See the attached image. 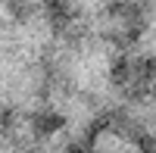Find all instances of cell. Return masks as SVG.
Segmentation results:
<instances>
[{"label": "cell", "instance_id": "1", "mask_svg": "<svg viewBox=\"0 0 156 153\" xmlns=\"http://www.w3.org/2000/svg\"><path fill=\"white\" fill-rule=\"evenodd\" d=\"M62 125H66V116H62V112H56V109H37L34 116H31V131L34 134H53V131H59Z\"/></svg>", "mask_w": 156, "mask_h": 153}, {"label": "cell", "instance_id": "2", "mask_svg": "<svg viewBox=\"0 0 156 153\" xmlns=\"http://www.w3.org/2000/svg\"><path fill=\"white\" fill-rule=\"evenodd\" d=\"M6 12H9L16 22H25V19L34 12V3H31V0H6Z\"/></svg>", "mask_w": 156, "mask_h": 153}, {"label": "cell", "instance_id": "3", "mask_svg": "<svg viewBox=\"0 0 156 153\" xmlns=\"http://www.w3.org/2000/svg\"><path fill=\"white\" fill-rule=\"evenodd\" d=\"M128 75H131V62H128L125 56H115L112 59V81L122 84V81H128Z\"/></svg>", "mask_w": 156, "mask_h": 153}, {"label": "cell", "instance_id": "4", "mask_svg": "<svg viewBox=\"0 0 156 153\" xmlns=\"http://www.w3.org/2000/svg\"><path fill=\"white\" fill-rule=\"evenodd\" d=\"M62 153H84V147H78V144H72V147H66Z\"/></svg>", "mask_w": 156, "mask_h": 153}]
</instances>
